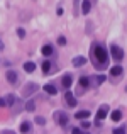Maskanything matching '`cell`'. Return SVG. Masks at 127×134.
<instances>
[{
	"label": "cell",
	"mask_w": 127,
	"mask_h": 134,
	"mask_svg": "<svg viewBox=\"0 0 127 134\" xmlns=\"http://www.w3.org/2000/svg\"><path fill=\"white\" fill-rule=\"evenodd\" d=\"M91 61H93L95 68H98V70L105 68L108 65V53L102 44H98V43L93 44V48H91Z\"/></svg>",
	"instance_id": "obj_1"
},
{
	"label": "cell",
	"mask_w": 127,
	"mask_h": 134,
	"mask_svg": "<svg viewBox=\"0 0 127 134\" xmlns=\"http://www.w3.org/2000/svg\"><path fill=\"white\" fill-rule=\"evenodd\" d=\"M110 54L115 61H122V59H124V51H122V48H119L117 44L110 46Z\"/></svg>",
	"instance_id": "obj_2"
},
{
	"label": "cell",
	"mask_w": 127,
	"mask_h": 134,
	"mask_svg": "<svg viewBox=\"0 0 127 134\" xmlns=\"http://www.w3.org/2000/svg\"><path fill=\"white\" fill-rule=\"evenodd\" d=\"M108 110H110V109H108V105L107 104H103V105H100V109H98V112H97V124H100L102 121H103L105 117H107V114H108Z\"/></svg>",
	"instance_id": "obj_3"
},
{
	"label": "cell",
	"mask_w": 127,
	"mask_h": 134,
	"mask_svg": "<svg viewBox=\"0 0 127 134\" xmlns=\"http://www.w3.org/2000/svg\"><path fill=\"white\" fill-rule=\"evenodd\" d=\"M54 121L58 122L61 127H65V126H68V115H66L65 112H54Z\"/></svg>",
	"instance_id": "obj_4"
},
{
	"label": "cell",
	"mask_w": 127,
	"mask_h": 134,
	"mask_svg": "<svg viewBox=\"0 0 127 134\" xmlns=\"http://www.w3.org/2000/svg\"><path fill=\"white\" fill-rule=\"evenodd\" d=\"M37 88H39V85H36V83H27L22 90V97H31L34 92H37Z\"/></svg>",
	"instance_id": "obj_5"
},
{
	"label": "cell",
	"mask_w": 127,
	"mask_h": 134,
	"mask_svg": "<svg viewBox=\"0 0 127 134\" xmlns=\"http://www.w3.org/2000/svg\"><path fill=\"white\" fill-rule=\"evenodd\" d=\"M105 80H107V76H105V75H95V76H90V85H91V87H98V85H102Z\"/></svg>",
	"instance_id": "obj_6"
},
{
	"label": "cell",
	"mask_w": 127,
	"mask_h": 134,
	"mask_svg": "<svg viewBox=\"0 0 127 134\" xmlns=\"http://www.w3.org/2000/svg\"><path fill=\"white\" fill-rule=\"evenodd\" d=\"M65 98H66V102H68L70 107H75V105H76V98H75V95H73L71 92H66V93H65Z\"/></svg>",
	"instance_id": "obj_7"
},
{
	"label": "cell",
	"mask_w": 127,
	"mask_h": 134,
	"mask_svg": "<svg viewBox=\"0 0 127 134\" xmlns=\"http://www.w3.org/2000/svg\"><path fill=\"white\" fill-rule=\"evenodd\" d=\"M122 71H124V70H122V66H114V68H112L110 70V75L112 76H114V78H115V76H117V78H120V76H122Z\"/></svg>",
	"instance_id": "obj_8"
},
{
	"label": "cell",
	"mask_w": 127,
	"mask_h": 134,
	"mask_svg": "<svg viewBox=\"0 0 127 134\" xmlns=\"http://www.w3.org/2000/svg\"><path fill=\"white\" fill-rule=\"evenodd\" d=\"M61 83H63V87H65V88H70V87H71V83H73L71 75H65V76H63V80H61Z\"/></svg>",
	"instance_id": "obj_9"
},
{
	"label": "cell",
	"mask_w": 127,
	"mask_h": 134,
	"mask_svg": "<svg viewBox=\"0 0 127 134\" xmlns=\"http://www.w3.org/2000/svg\"><path fill=\"white\" fill-rule=\"evenodd\" d=\"M24 70H26L27 73H32V71H36V63H32V61H27V63H24Z\"/></svg>",
	"instance_id": "obj_10"
},
{
	"label": "cell",
	"mask_w": 127,
	"mask_h": 134,
	"mask_svg": "<svg viewBox=\"0 0 127 134\" xmlns=\"http://www.w3.org/2000/svg\"><path fill=\"white\" fill-rule=\"evenodd\" d=\"M7 80H9L12 85H15L17 83V73L15 71H7Z\"/></svg>",
	"instance_id": "obj_11"
},
{
	"label": "cell",
	"mask_w": 127,
	"mask_h": 134,
	"mask_svg": "<svg viewBox=\"0 0 127 134\" xmlns=\"http://www.w3.org/2000/svg\"><path fill=\"white\" fill-rule=\"evenodd\" d=\"M90 9H91V0H85L83 2V5H82V12L86 15L88 12H90Z\"/></svg>",
	"instance_id": "obj_12"
},
{
	"label": "cell",
	"mask_w": 127,
	"mask_h": 134,
	"mask_svg": "<svg viewBox=\"0 0 127 134\" xmlns=\"http://www.w3.org/2000/svg\"><path fill=\"white\" fill-rule=\"evenodd\" d=\"M44 92L49 93V95H56L58 93V88H56L54 85H44Z\"/></svg>",
	"instance_id": "obj_13"
},
{
	"label": "cell",
	"mask_w": 127,
	"mask_h": 134,
	"mask_svg": "<svg viewBox=\"0 0 127 134\" xmlns=\"http://www.w3.org/2000/svg\"><path fill=\"white\" fill-rule=\"evenodd\" d=\"M41 53L46 56V58H49V56L53 54V48L49 44H46V46H42V49H41Z\"/></svg>",
	"instance_id": "obj_14"
},
{
	"label": "cell",
	"mask_w": 127,
	"mask_h": 134,
	"mask_svg": "<svg viewBox=\"0 0 127 134\" xmlns=\"http://www.w3.org/2000/svg\"><path fill=\"white\" fill-rule=\"evenodd\" d=\"M85 63H86V58H83V56H76V58L73 59V65L75 66H83Z\"/></svg>",
	"instance_id": "obj_15"
},
{
	"label": "cell",
	"mask_w": 127,
	"mask_h": 134,
	"mask_svg": "<svg viewBox=\"0 0 127 134\" xmlns=\"http://www.w3.org/2000/svg\"><path fill=\"white\" fill-rule=\"evenodd\" d=\"M3 98H5V104H7V105H14V104L17 102V98H15V95H14V93L7 95V97H3Z\"/></svg>",
	"instance_id": "obj_16"
},
{
	"label": "cell",
	"mask_w": 127,
	"mask_h": 134,
	"mask_svg": "<svg viewBox=\"0 0 127 134\" xmlns=\"http://www.w3.org/2000/svg\"><path fill=\"white\" fill-rule=\"evenodd\" d=\"M34 109H36V102H34V98L27 100V104H26V110H27V112H32Z\"/></svg>",
	"instance_id": "obj_17"
},
{
	"label": "cell",
	"mask_w": 127,
	"mask_h": 134,
	"mask_svg": "<svg viewBox=\"0 0 127 134\" xmlns=\"http://www.w3.org/2000/svg\"><path fill=\"white\" fill-rule=\"evenodd\" d=\"M110 117H112V121L117 122V121H120V119H122V112H120V110H114V112L110 114Z\"/></svg>",
	"instance_id": "obj_18"
},
{
	"label": "cell",
	"mask_w": 127,
	"mask_h": 134,
	"mask_svg": "<svg viewBox=\"0 0 127 134\" xmlns=\"http://www.w3.org/2000/svg\"><path fill=\"white\" fill-rule=\"evenodd\" d=\"M42 73H46V75H48V73H51V63H49L48 59L42 63Z\"/></svg>",
	"instance_id": "obj_19"
},
{
	"label": "cell",
	"mask_w": 127,
	"mask_h": 134,
	"mask_svg": "<svg viewBox=\"0 0 127 134\" xmlns=\"http://www.w3.org/2000/svg\"><path fill=\"white\" fill-rule=\"evenodd\" d=\"M86 117H90V112H88V110H80V112H76V119H86Z\"/></svg>",
	"instance_id": "obj_20"
},
{
	"label": "cell",
	"mask_w": 127,
	"mask_h": 134,
	"mask_svg": "<svg viewBox=\"0 0 127 134\" xmlns=\"http://www.w3.org/2000/svg\"><path fill=\"white\" fill-rule=\"evenodd\" d=\"M31 131V124L29 122H22L20 124V132H29Z\"/></svg>",
	"instance_id": "obj_21"
},
{
	"label": "cell",
	"mask_w": 127,
	"mask_h": 134,
	"mask_svg": "<svg viewBox=\"0 0 127 134\" xmlns=\"http://www.w3.org/2000/svg\"><path fill=\"white\" fill-rule=\"evenodd\" d=\"M80 85H82V87H88V85H90V76H82V78H80Z\"/></svg>",
	"instance_id": "obj_22"
},
{
	"label": "cell",
	"mask_w": 127,
	"mask_h": 134,
	"mask_svg": "<svg viewBox=\"0 0 127 134\" xmlns=\"http://www.w3.org/2000/svg\"><path fill=\"white\" fill-rule=\"evenodd\" d=\"M36 122H37L39 126H44V124H46V119H44V117H39V115H37V117H36Z\"/></svg>",
	"instance_id": "obj_23"
},
{
	"label": "cell",
	"mask_w": 127,
	"mask_h": 134,
	"mask_svg": "<svg viewBox=\"0 0 127 134\" xmlns=\"http://www.w3.org/2000/svg\"><path fill=\"white\" fill-rule=\"evenodd\" d=\"M17 36H19V37H20V39H22V37H24V36H26V31H24V29H22V27H19V29H17Z\"/></svg>",
	"instance_id": "obj_24"
},
{
	"label": "cell",
	"mask_w": 127,
	"mask_h": 134,
	"mask_svg": "<svg viewBox=\"0 0 127 134\" xmlns=\"http://www.w3.org/2000/svg\"><path fill=\"white\" fill-rule=\"evenodd\" d=\"M124 132H125V127H124V126H122V127H119V129L117 127L114 129V134H124Z\"/></svg>",
	"instance_id": "obj_25"
},
{
	"label": "cell",
	"mask_w": 127,
	"mask_h": 134,
	"mask_svg": "<svg viewBox=\"0 0 127 134\" xmlns=\"http://www.w3.org/2000/svg\"><path fill=\"white\" fill-rule=\"evenodd\" d=\"M58 44H59V46H65V44H66V39H65L63 36H61V37H58Z\"/></svg>",
	"instance_id": "obj_26"
},
{
	"label": "cell",
	"mask_w": 127,
	"mask_h": 134,
	"mask_svg": "<svg viewBox=\"0 0 127 134\" xmlns=\"http://www.w3.org/2000/svg\"><path fill=\"white\" fill-rule=\"evenodd\" d=\"M90 126H91L90 122H83V124H82V127H83V129H88V127H90Z\"/></svg>",
	"instance_id": "obj_27"
},
{
	"label": "cell",
	"mask_w": 127,
	"mask_h": 134,
	"mask_svg": "<svg viewBox=\"0 0 127 134\" xmlns=\"http://www.w3.org/2000/svg\"><path fill=\"white\" fill-rule=\"evenodd\" d=\"M3 105H7L5 104V98H0V107H3Z\"/></svg>",
	"instance_id": "obj_28"
},
{
	"label": "cell",
	"mask_w": 127,
	"mask_h": 134,
	"mask_svg": "<svg viewBox=\"0 0 127 134\" xmlns=\"http://www.w3.org/2000/svg\"><path fill=\"white\" fill-rule=\"evenodd\" d=\"M3 134H14V131H10V129H5V131H3Z\"/></svg>",
	"instance_id": "obj_29"
}]
</instances>
